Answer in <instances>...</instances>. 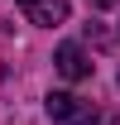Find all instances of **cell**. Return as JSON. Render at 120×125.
Listing matches in <instances>:
<instances>
[{"label": "cell", "instance_id": "6da1fadb", "mask_svg": "<svg viewBox=\"0 0 120 125\" xmlns=\"http://www.w3.org/2000/svg\"><path fill=\"white\" fill-rule=\"evenodd\" d=\"M48 115H53V125H91L96 120L91 101H82L72 92H48Z\"/></svg>", "mask_w": 120, "mask_h": 125}, {"label": "cell", "instance_id": "7a4b0ae2", "mask_svg": "<svg viewBox=\"0 0 120 125\" xmlns=\"http://www.w3.org/2000/svg\"><path fill=\"white\" fill-rule=\"evenodd\" d=\"M19 5H24L29 24H43V29L67 24V0H19Z\"/></svg>", "mask_w": 120, "mask_h": 125}, {"label": "cell", "instance_id": "3957f363", "mask_svg": "<svg viewBox=\"0 0 120 125\" xmlns=\"http://www.w3.org/2000/svg\"><path fill=\"white\" fill-rule=\"evenodd\" d=\"M53 62H58V72H62L67 82H82V77L91 72V58L82 53V43H62L58 53H53Z\"/></svg>", "mask_w": 120, "mask_h": 125}, {"label": "cell", "instance_id": "277c9868", "mask_svg": "<svg viewBox=\"0 0 120 125\" xmlns=\"http://www.w3.org/2000/svg\"><path fill=\"white\" fill-rule=\"evenodd\" d=\"M91 5H96V10H110V5H115V0H91Z\"/></svg>", "mask_w": 120, "mask_h": 125}]
</instances>
